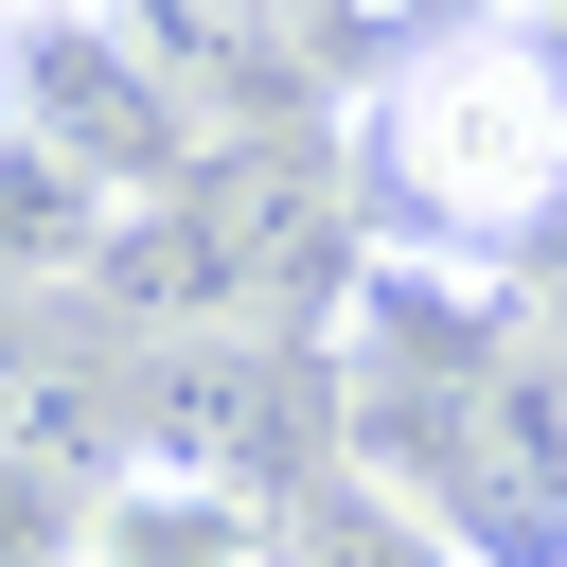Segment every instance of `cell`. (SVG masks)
Listing matches in <instances>:
<instances>
[{
	"instance_id": "cell-1",
	"label": "cell",
	"mask_w": 567,
	"mask_h": 567,
	"mask_svg": "<svg viewBox=\"0 0 567 567\" xmlns=\"http://www.w3.org/2000/svg\"><path fill=\"white\" fill-rule=\"evenodd\" d=\"M354 195L390 248L443 266H532L567 213V53L532 0H478L443 35H408L354 106Z\"/></svg>"
},
{
	"instance_id": "cell-5",
	"label": "cell",
	"mask_w": 567,
	"mask_h": 567,
	"mask_svg": "<svg viewBox=\"0 0 567 567\" xmlns=\"http://www.w3.org/2000/svg\"><path fill=\"white\" fill-rule=\"evenodd\" d=\"M0 124H18V0H0Z\"/></svg>"
},
{
	"instance_id": "cell-2",
	"label": "cell",
	"mask_w": 567,
	"mask_h": 567,
	"mask_svg": "<svg viewBox=\"0 0 567 567\" xmlns=\"http://www.w3.org/2000/svg\"><path fill=\"white\" fill-rule=\"evenodd\" d=\"M124 213H142V195H106V177L53 159L35 124H0V301H89V266H106Z\"/></svg>"
},
{
	"instance_id": "cell-3",
	"label": "cell",
	"mask_w": 567,
	"mask_h": 567,
	"mask_svg": "<svg viewBox=\"0 0 567 567\" xmlns=\"http://www.w3.org/2000/svg\"><path fill=\"white\" fill-rule=\"evenodd\" d=\"M266 567H461V549H443L408 496H372V478H319V496L284 514V549H266Z\"/></svg>"
},
{
	"instance_id": "cell-4",
	"label": "cell",
	"mask_w": 567,
	"mask_h": 567,
	"mask_svg": "<svg viewBox=\"0 0 567 567\" xmlns=\"http://www.w3.org/2000/svg\"><path fill=\"white\" fill-rule=\"evenodd\" d=\"M514 301H532V337H549V354H567V213H549V248H532V266H514Z\"/></svg>"
}]
</instances>
